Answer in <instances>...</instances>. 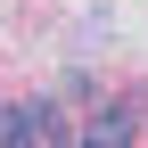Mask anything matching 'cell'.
<instances>
[{"mask_svg": "<svg viewBox=\"0 0 148 148\" xmlns=\"http://www.w3.org/2000/svg\"><path fill=\"white\" fill-rule=\"evenodd\" d=\"M132 132H140V123L123 115V107H107V115H90V123H82V140H90V148H123Z\"/></svg>", "mask_w": 148, "mask_h": 148, "instance_id": "obj_1", "label": "cell"}, {"mask_svg": "<svg viewBox=\"0 0 148 148\" xmlns=\"http://www.w3.org/2000/svg\"><path fill=\"white\" fill-rule=\"evenodd\" d=\"M25 140L33 148H58L66 140V115H58V107H25Z\"/></svg>", "mask_w": 148, "mask_h": 148, "instance_id": "obj_2", "label": "cell"}, {"mask_svg": "<svg viewBox=\"0 0 148 148\" xmlns=\"http://www.w3.org/2000/svg\"><path fill=\"white\" fill-rule=\"evenodd\" d=\"M25 140V107H0V148H16Z\"/></svg>", "mask_w": 148, "mask_h": 148, "instance_id": "obj_3", "label": "cell"}]
</instances>
